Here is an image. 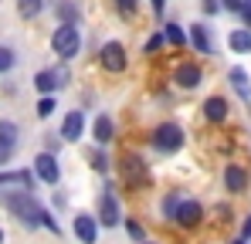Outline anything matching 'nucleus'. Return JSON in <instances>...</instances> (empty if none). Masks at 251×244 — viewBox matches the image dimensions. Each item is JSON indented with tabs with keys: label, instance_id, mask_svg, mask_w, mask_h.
Returning <instances> with one entry per match:
<instances>
[{
	"label": "nucleus",
	"instance_id": "22",
	"mask_svg": "<svg viewBox=\"0 0 251 244\" xmlns=\"http://www.w3.org/2000/svg\"><path fill=\"white\" fill-rule=\"evenodd\" d=\"M160 34H163V41H167L170 48H183V44H187V34H183V27H180V24H173V21H167V24L160 27Z\"/></svg>",
	"mask_w": 251,
	"mask_h": 244
},
{
	"label": "nucleus",
	"instance_id": "17",
	"mask_svg": "<svg viewBox=\"0 0 251 244\" xmlns=\"http://www.w3.org/2000/svg\"><path fill=\"white\" fill-rule=\"evenodd\" d=\"M227 81H231V88L238 92V98L251 105V78H248V68H241V65H234L231 72H227Z\"/></svg>",
	"mask_w": 251,
	"mask_h": 244
},
{
	"label": "nucleus",
	"instance_id": "2",
	"mask_svg": "<svg viewBox=\"0 0 251 244\" xmlns=\"http://www.w3.org/2000/svg\"><path fill=\"white\" fill-rule=\"evenodd\" d=\"M51 51H54L61 61L78 58V51H82V31L72 27V24H58L54 34H51Z\"/></svg>",
	"mask_w": 251,
	"mask_h": 244
},
{
	"label": "nucleus",
	"instance_id": "7",
	"mask_svg": "<svg viewBox=\"0 0 251 244\" xmlns=\"http://www.w3.org/2000/svg\"><path fill=\"white\" fill-rule=\"evenodd\" d=\"M99 61H102V68L105 72H112V75H119V72H126V48L119 44V41H105L102 48H99Z\"/></svg>",
	"mask_w": 251,
	"mask_h": 244
},
{
	"label": "nucleus",
	"instance_id": "8",
	"mask_svg": "<svg viewBox=\"0 0 251 244\" xmlns=\"http://www.w3.org/2000/svg\"><path fill=\"white\" fill-rule=\"evenodd\" d=\"M68 85V68H41L38 75H34V88L41 92V95H54L58 88H65Z\"/></svg>",
	"mask_w": 251,
	"mask_h": 244
},
{
	"label": "nucleus",
	"instance_id": "24",
	"mask_svg": "<svg viewBox=\"0 0 251 244\" xmlns=\"http://www.w3.org/2000/svg\"><path fill=\"white\" fill-rule=\"evenodd\" d=\"M0 139L10 143V146H17V143H21V129H17V122L0 119Z\"/></svg>",
	"mask_w": 251,
	"mask_h": 244
},
{
	"label": "nucleus",
	"instance_id": "11",
	"mask_svg": "<svg viewBox=\"0 0 251 244\" xmlns=\"http://www.w3.org/2000/svg\"><path fill=\"white\" fill-rule=\"evenodd\" d=\"M92 139H95V146H99V149H105V146L116 139V119H112L109 112L95 116V122H92Z\"/></svg>",
	"mask_w": 251,
	"mask_h": 244
},
{
	"label": "nucleus",
	"instance_id": "27",
	"mask_svg": "<svg viewBox=\"0 0 251 244\" xmlns=\"http://www.w3.org/2000/svg\"><path fill=\"white\" fill-rule=\"evenodd\" d=\"M92 170H95V173H102V176L109 173V156H105V149H99V146L92 149Z\"/></svg>",
	"mask_w": 251,
	"mask_h": 244
},
{
	"label": "nucleus",
	"instance_id": "19",
	"mask_svg": "<svg viewBox=\"0 0 251 244\" xmlns=\"http://www.w3.org/2000/svg\"><path fill=\"white\" fill-rule=\"evenodd\" d=\"M204 119L214 122V125L227 119V98L224 95H210L207 102H204Z\"/></svg>",
	"mask_w": 251,
	"mask_h": 244
},
{
	"label": "nucleus",
	"instance_id": "3",
	"mask_svg": "<svg viewBox=\"0 0 251 244\" xmlns=\"http://www.w3.org/2000/svg\"><path fill=\"white\" fill-rule=\"evenodd\" d=\"M183 143H187V132H183L176 122H163V125H156V129H153V149H156V153H163V156L180 153V149H183Z\"/></svg>",
	"mask_w": 251,
	"mask_h": 244
},
{
	"label": "nucleus",
	"instance_id": "28",
	"mask_svg": "<svg viewBox=\"0 0 251 244\" xmlns=\"http://www.w3.org/2000/svg\"><path fill=\"white\" fill-rule=\"evenodd\" d=\"M54 109H58L54 95H41V98H38V116H41V119H48V116H51Z\"/></svg>",
	"mask_w": 251,
	"mask_h": 244
},
{
	"label": "nucleus",
	"instance_id": "21",
	"mask_svg": "<svg viewBox=\"0 0 251 244\" xmlns=\"http://www.w3.org/2000/svg\"><path fill=\"white\" fill-rule=\"evenodd\" d=\"M187 200L180 190H167V197L160 200V214H163V220H173L176 217V210H180V203Z\"/></svg>",
	"mask_w": 251,
	"mask_h": 244
},
{
	"label": "nucleus",
	"instance_id": "29",
	"mask_svg": "<svg viewBox=\"0 0 251 244\" xmlns=\"http://www.w3.org/2000/svg\"><path fill=\"white\" fill-rule=\"evenodd\" d=\"M112 7H116L123 17H132V14L139 10V0H112Z\"/></svg>",
	"mask_w": 251,
	"mask_h": 244
},
{
	"label": "nucleus",
	"instance_id": "20",
	"mask_svg": "<svg viewBox=\"0 0 251 244\" xmlns=\"http://www.w3.org/2000/svg\"><path fill=\"white\" fill-rule=\"evenodd\" d=\"M227 48H231L234 54H251V31L234 27V31L227 34Z\"/></svg>",
	"mask_w": 251,
	"mask_h": 244
},
{
	"label": "nucleus",
	"instance_id": "31",
	"mask_svg": "<svg viewBox=\"0 0 251 244\" xmlns=\"http://www.w3.org/2000/svg\"><path fill=\"white\" fill-rule=\"evenodd\" d=\"M14 153H17V146H10V143H3V139H0V166L14 160Z\"/></svg>",
	"mask_w": 251,
	"mask_h": 244
},
{
	"label": "nucleus",
	"instance_id": "40",
	"mask_svg": "<svg viewBox=\"0 0 251 244\" xmlns=\"http://www.w3.org/2000/svg\"><path fill=\"white\" fill-rule=\"evenodd\" d=\"M143 244H156V241H143Z\"/></svg>",
	"mask_w": 251,
	"mask_h": 244
},
{
	"label": "nucleus",
	"instance_id": "33",
	"mask_svg": "<svg viewBox=\"0 0 251 244\" xmlns=\"http://www.w3.org/2000/svg\"><path fill=\"white\" fill-rule=\"evenodd\" d=\"M150 7H153V14H156V21H160V27H163V14H167V0H150Z\"/></svg>",
	"mask_w": 251,
	"mask_h": 244
},
{
	"label": "nucleus",
	"instance_id": "37",
	"mask_svg": "<svg viewBox=\"0 0 251 244\" xmlns=\"http://www.w3.org/2000/svg\"><path fill=\"white\" fill-rule=\"evenodd\" d=\"M241 238H251V214L241 220Z\"/></svg>",
	"mask_w": 251,
	"mask_h": 244
},
{
	"label": "nucleus",
	"instance_id": "5",
	"mask_svg": "<svg viewBox=\"0 0 251 244\" xmlns=\"http://www.w3.org/2000/svg\"><path fill=\"white\" fill-rule=\"evenodd\" d=\"M119 170H123V180L129 187H146L150 183V166H146L143 156H136V153H126Z\"/></svg>",
	"mask_w": 251,
	"mask_h": 244
},
{
	"label": "nucleus",
	"instance_id": "6",
	"mask_svg": "<svg viewBox=\"0 0 251 244\" xmlns=\"http://www.w3.org/2000/svg\"><path fill=\"white\" fill-rule=\"evenodd\" d=\"M173 81H176V88L194 92V88L204 85V68H201L197 61H180V65L173 68Z\"/></svg>",
	"mask_w": 251,
	"mask_h": 244
},
{
	"label": "nucleus",
	"instance_id": "23",
	"mask_svg": "<svg viewBox=\"0 0 251 244\" xmlns=\"http://www.w3.org/2000/svg\"><path fill=\"white\" fill-rule=\"evenodd\" d=\"M41 10H44V0H17V14H21L24 21L41 17Z\"/></svg>",
	"mask_w": 251,
	"mask_h": 244
},
{
	"label": "nucleus",
	"instance_id": "34",
	"mask_svg": "<svg viewBox=\"0 0 251 244\" xmlns=\"http://www.w3.org/2000/svg\"><path fill=\"white\" fill-rule=\"evenodd\" d=\"M241 24H245V31H251V0H245V7H241Z\"/></svg>",
	"mask_w": 251,
	"mask_h": 244
},
{
	"label": "nucleus",
	"instance_id": "36",
	"mask_svg": "<svg viewBox=\"0 0 251 244\" xmlns=\"http://www.w3.org/2000/svg\"><path fill=\"white\" fill-rule=\"evenodd\" d=\"M221 7H224V10H234V14H241L245 0H221Z\"/></svg>",
	"mask_w": 251,
	"mask_h": 244
},
{
	"label": "nucleus",
	"instance_id": "39",
	"mask_svg": "<svg viewBox=\"0 0 251 244\" xmlns=\"http://www.w3.org/2000/svg\"><path fill=\"white\" fill-rule=\"evenodd\" d=\"M0 244H3V227H0Z\"/></svg>",
	"mask_w": 251,
	"mask_h": 244
},
{
	"label": "nucleus",
	"instance_id": "30",
	"mask_svg": "<svg viewBox=\"0 0 251 244\" xmlns=\"http://www.w3.org/2000/svg\"><path fill=\"white\" fill-rule=\"evenodd\" d=\"M163 44H167V41H163V34H153V38L143 44V51H146V54H156V51H160Z\"/></svg>",
	"mask_w": 251,
	"mask_h": 244
},
{
	"label": "nucleus",
	"instance_id": "13",
	"mask_svg": "<svg viewBox=\"0 0 251 244\" xmlns=\"http://www.w3.org/2000/svg\"><path fill=\"white\" fill-rule=\"evenodd\" d=\"M85 136V112L82 109H72L65 119H61V139L65 143H78Z\"/></svg>",
	"mask_w": 251,
	"mask_h": 244
},
{
	"label": "nucleus",
	"instance_id": "10",
	"mask_svg": "<svg viewBox=\"0 0 251 244\" xmlns=\"http://www.w3.org/2000/svg\"><path fill=\"white\" fill-rule=\"evenodd\" d=\"M201 220H204V207H201V200H183L180 210H176V217H173V224L183 227V231L201 227Z\"/></svg>",
	"mask_w": 251,
	"mask_h": 244
},
{
	"label": "nucleus",
	"instance_id": "9",
	"mask_svg": "<svg viewBox=\"0 0 251 244\" xmlns=\"http://www.w3.org/2000/svg\"><path fill=\"white\" fill-rule=\"evenodd\" d=\"M34 176L48 183V187H58V180H61V166H58V156H51V153H38L34 156Z\"/></svg>",
	"mask_w": 251,
	"mask_h": 244
},
{
	"label": "nucleus",
	"instance_id": "38",
	"mask_svg": "<svg viewBox=\"0 0 251 244\" xmlns=\"http://www.w3.org/2000/svg\"><path fill=\"white\" fill-rule=\"evenodd\" d=\"M231 244H251V238H238V241H231Z\"/></svg>",
	"mask_w": 251,
	"mask_h": 244
},
{
	"label": "nucleus",
	"instance_id": "4",
	"mask_svg": "<svg viewBox=\"0 0 251 244\" xmlns=\"http://www.w3.org/2000/svg\"><path fill=\"white\" fill-rule=\"evenodd\" d=\"M95 217H99V224H102V227H119V224L126 220V217H123V207H119V194H116V187H112V183H105V187H102Z\"/></svg>",
	"mask_w": 251,
	"mask_h": 244
},
{
	"label": "nucleus",
	"instance_id": "35",
	"mask_svg": "<svg viewBox=\"0 0 251 244\" xmlns=\"http://www.w3.org/2000/svg\"><path fill=\"white\" fill-rule=\"evenodd\" d=\"M58 149H61V139H58V136H48V149H44V153L58 156Z\"/></svg>",
	"mask_w": 251,
	"mask_h": 244
},
{
	"label": "nucleus",
	"instance_id": "15",
	"mask_svg": "<svg viewBox=\"0 0 251 244\" xmlns=\"http://www.w3.org/2000/svg\"><path fill=\"white\" fill-rule=\"evenodd\" d=\"M187 41L194 44L197 54H214V38H210V27L204 24V21H197V24L187 31Z\"/></svg>",
	"mask_w": 251,
	"mask_h": 244
},
{
	"label": "nucleus",
	"instance_id": "12",
	"mask_svg": "<svg viewBox=\"0 0 251 244\" xmlns=\"http://www.w3.org/2000/svg\"><path fill=\"white\" fill-rule=\"evenodd\" d=\"M99 227H102V224H99V217H95V214H75V238H78V241L82 244H95L99 241Z\"/></svg>",
	"mask_w": 251,
	"mask_h": 244
},
{
	"label": "nucleus",
	"instance_id": "25",
	"mask_svg": "<svg viewBox=\"0 0 251 244\" xmlns=\"http://www.w3.org/2000/svg\"><path fill=\"white\" fill-rule=\"evenodd\" d=\"M14 65H17V51L7 48V44H0V75H7Z\"/></svg>",
	"mask_w": 251,
	"mask_h": 244
},
{
	"label": "nucleus",
	"instance_id": "32",
	"mask_svg": "<svg viewBox=\"0 0 251 244\" xmlns=\"http://www.w3.org/2000/svg\"><path fill=\"white\" fill-rule=\"evenodd\" d=\"M201 10H204L207 17H214V14H221L224 7H221V0H201Z\"/></svg>",
	"mask_w": 251,
	"mask_h": 244
},
{
	"label": "nucleus",
	"instance_id": "1",
	"mask_svg": "<svg viewBox=\"0 0 251 244\" xmlns=\"http://www.w3.org/2000/svg\"><path fill=\"white\" fill-rule=\"evenodd\" d=\"M3 203H7V210L24 224V227H44V210L41 203L34 200V194H27V190H14V194H3Z\"/></svg>",
	"mask_w": 251,
	"mask_h": 244
},
{
	"label": "nucleus",
	"instance_id": "16",
	"mask_svg": "<svg viewBox=\"0 0 251 244\" xmlns=\"http://www.w3.org/2000/svg\"><path fill=\"white\" fill-rule=\"evenodd\" d=\"M224 187H227L231 194H245V190H248V170H245L241 163H227V166H224Z\"/></svg>",
	"mask_w": 251,
	"mask_h": 244
},
{
	"label": "nucleus",
	"instance_id": "14",
	"mask_svg": "<svg viewBox=\"0 0 251 244\" xmlns=\"http://www.w3.org/2000/svg\"><path fill=\"white\" fill-rule=\"evenodd\" d=\"M0 187H24L27 194H34L38 176H34V170H3L0 173Z\"/></svg>",
	"mask_w": 251,
	"mask_h": 244
},
{
	"label": "nucleus",
	"instance_id": "18",
	"mask_svg": "<svg viewBox=\"0 0 251 244\" xmlns=\"http://www.w3.org/2000/svg\"><path fill=\"white\" fill-rule=\"evenodd\" d=\"M54 17H58V24H72V27H78V21H82V7H78L75 0H54Z\"/></svg>",
	"mask_w": 251,
	"mask_h": 244
},
{
	"label": "nucleus",
	"instance_id": "26",
	"mask_svg": "<svg viewBox=\"0 0 251 244\" xmlns=\"http://www.w3.org/2000/svg\"><path fill=\"white\" fill-rule=\"evenodd\" d=\"M126 234H129V238H132L136 244L146 241V227H143V224H139L136 217H126Z\"/></svg>",
	"mask_w": 251,
	"mask_h": 244
}]
</instances>
